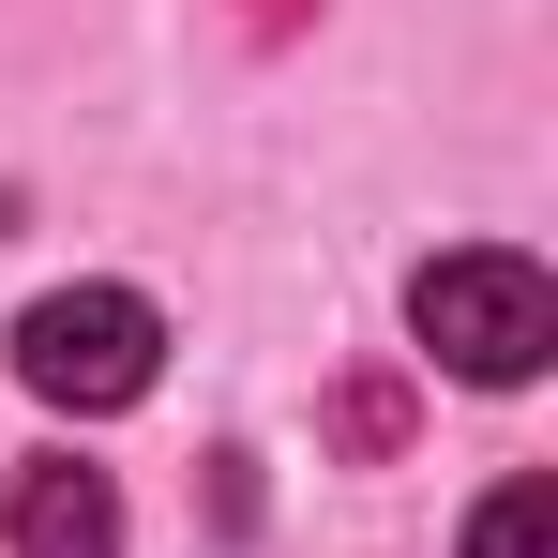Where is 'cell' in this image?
Listing matches in <instances>:
<instances>
[{
    "label": "cell",
    "mask_w": 558,
    "mask_h": 558,
    "mask_svg": "<svg viewBox=\"0 0 558 558\" xmlns=\"http://www.w3.org/2000/svg\"><path fill=\"white\" fill-rule=\"evenodd\" d=\"M408 332H423V363H453L468 392H529L558 348V287L513 257V242H453V257H423L408 272Z\"/></svg>",
    "instance_id": "obj_1"
},
{
    "label": "cell",
    "mask_w": 558,
    "mask_h": 558,
    "mask_svg": "<svg viewBox=\"0 0 558 558\" xmlns=\"http://www.w3.org/2000/svg\"><path fill=\"white\" fill-rule=\"evenodd\" d=\"M15 377H31L46 408L106 423V408H136V392L167 377V317H151L136 287H46V302L15 317Z\"/></svg>",
    "instance_id": "obj_2"
},
{
    "label": "cell",
    "mask_w": 558,
    "mask_h": 558,
    "mask_svg": "<svg viewBox=\"0 0 558 558\" xmlns=\"http://www.w3.org/2000/svg\"><path fill=\"white\" fill-rule=\"evenodd\" d=\"M0 529H15V558H121V483L92 453H31L15 498H0Z\"/></svg>",
    "instance_id": "obj_3"
},
{
    "label": "cell",
    "mask_w": 558,
    "mask_h": 558,
    "mask_svg": "<svg viewBox=\"0 0 558 558\" xmlns=\"http://www.w3.org/2000/svg\"><path fill=\"white\" fill-rule=\"evenodd\" d=\"M468 558H558V483H498L468 513Z\"/></svg>",
    "instance_id": "obj_4"
},
{
    "label": "cell",
    "mask_w": 558,
    "mask_h": 558,
    "mask_svg": "<svg viewBox=\"0 0 558 558\" xmlns=\"http://www.w3.org/2000/svg\"><path fill=\"white\" fill-rule=\"evenodd\" d=\"M332 423H348V438H363V453H392V438H408V392H377V377H363V392H348V408H332Z\"/></svg>",
    "instance_id": "obj_5"
}]
</instances>
